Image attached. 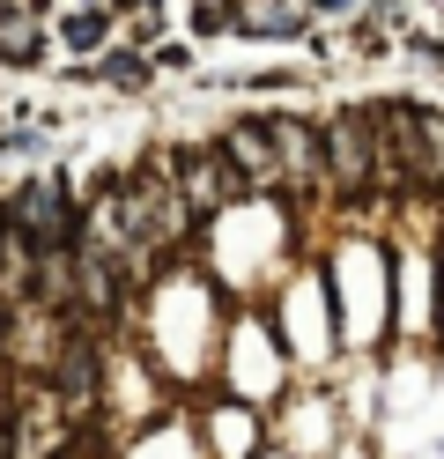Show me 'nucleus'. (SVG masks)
<instances>
[{
    "instance_id": "6e6552de",
    "label": "nucleus",
    "mask_w": 444,
    "mask_h": 459,
    "mask_svg": "<svg viewBox=\"0 0 444 459\" xmlns=\"http://www.w3.org/2000/svg\"><path fill=\"white\" fill-rule=\"evenodd\" d=\"M104 74L118 82V90H141V82H148V67L134 60V52H111V60H104Z\"/></svg>"
},
{
    "instance_id": "423d86ee",
    "label": "nucleus",
    "mask_w": 444,
    "mask_h": 459,
    "mask_svg": "<svg viewBox=\"0 0 444 459\" xmlns=\"http://www.w3.org/2000/svg\"><path fill=\"white\" fill-rule=\"evenodd\" d=\"M38 45H45V38H38V22L15 15V8H0V60H15V67H22V60H38Z\"/></svg>"
},
{
    "instance_id": "f257e3e1",
    "label": "nucleus",
    "mask_w": 444,
    "mask_h": 459,
    "mask_svg": "<svg viewBox=\"0 0 444 459\" xmlns=\"http://www.w3.org/2000/svg\"><path fill=\"white\" fill-rule=\"evenodd\" d=\"M385 126H393V149H400V163H407V178L444 186V119H437V111L393 104V111H385Z\"/></svg>"
},
{
    "instance_id": "7ed1b4c3",
    "label": "nucleus",
    "mask_w": 444,
    "mask_h": 459,
    "mask_svg": "<svg viewBox=\"0 0 444 459\" xmlns=\"http://www.w3.org/2000/svg\"><path fill=\"white\" fill-rule=\"evenodd\" d=\"M222 163H237V178H245V186H274V178H282V156H274V126H266V119L237 126V134L222 141Z\"/></svg>"
},
{
    "instance_id": "1a4fd4ad",
    "label": "nucleus",
    "mask_w": 444,
    "mask_h": 459,
    "mask_svg": "<svg viewBox=\"0 0 444 459\" xmlns=\"http://www.w3.org/2000/svg\"><path fill=\"white\" fill-rule=\"evenodd\" d=\"M245 30H259V38H289V30H296V15H282V8H252V15H245Z\"/></svg>"
},
{
    "instance_id": "20e7f679",
    "label": "nucleus",
    "mask_w": 444,
    "mask_h": 459,
    "mask_svg": "<svg viewBox=\"0 0 444 459\" xmlns=\"http://www.w3.org/2000/svg\"><path fill=\"white\" fill-rule=\"evenodd\" d=\"M326 141H334V178H341V186H370V178H378V156H370L378 134H370V119H341Z\"/></svg>"
},
{
    "instance_id": "9b49d317",
    "label": "nucleus",
    "mask_w": 444,
    "mask_h": 459,
    "mask_svg": "<svg viewBox=\"0 0 444 459\" xmlns=\"http://www.w3.org/2000/svg\"><path fill=\"white\" fill-rule=\"evenodd\" d=\"M126 8H156V0H126Z\"/></svg>"
},
{
    "instance_id": "0eeeda50",
    "label": "nucleus",
    "mask_w": 444,
    "mask_h": 459,
    "mask_svg": "<svg viewBox=\"0 0 444 459\" xmlns=\"http://www.w3.org/2000/svg\"><path fill=\"white\" fill-rule=\"evenodd\" d=\"M67 45L74 52H97L104 45V15H67Z\"/></svg>"
},
{
    "instance_id": "f03ea898",
    "label": "nucleus",
    "mask_w": 444,
    "mask_h": 459,
    "mask_svg": "<svg viewBox=\"0 0 444 459\" xmlns=\"http://www.w3.org/2000/svg\"><path fill=\"white\" fill-rule=\"evenodd\" d=\"M8 230L30 245V252H59V238H67V186H22L8 200Z\"/></svg>"
},
{
    "instance_id": "9d476101",
    "label": "nucleus",
    "mask_w": 444,
    "mask_h": 459,
    "mask_svg": "<svg viewBox=\"0 0 444 459\" xmlns=\"http://www.w3.org/2000/svg\"><path fill=\"white\" fill-rule=\"evenodd\" d=\"M311 8H348V0H311Z\"/></svg>"
},
{
    "instance_id": "39448f33",
    "label": "nucleus",
    "mask_w": 444,
    "mask_h": 459,
    "mask_svg": "<svg viewBox=\"0 0 444 459\" xmlns=\"http://www.w3.org/2000/svg\"><path fill=\"white\" fill-rule=\"evenodd\" d=\"M230 163L222 156H186V215H215L230 200Z\"/></svg>"
}]
</instances>
